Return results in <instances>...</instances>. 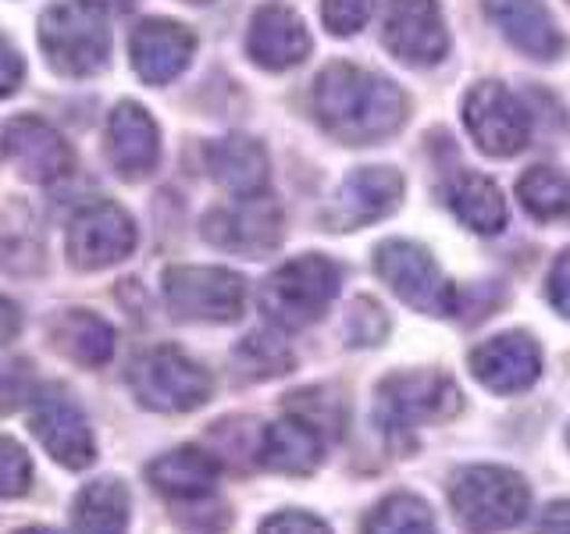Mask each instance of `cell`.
<instances>
[{
	"mask_svg": "<svg viewBox=\"0 0 570 534\" xmlns=\"http://www.w3.org/2000/svg\"><path fill=\"white\" fill-rule=\"evenodd\" d=\"M314 115L332 139L346 147H371L403 129L406 97L379 71L335 61L314 79Z\"/></svg>",
	"mask_w": 570,
	"mask_h": 534,
	"instance_id": "6da1fadb",
	"label": "cell"
},
{
	"mask_svg": "<svg viewBox=\"0 0 570 534\" xmlns=\"http://www.w3.org/2000/svg\"><path fill=\"white\" fill-rule=\"evenodd\" d=\"M450 503L460 527L468 534H499L517 527L528 516V481L499 463H471L453 474Z\"/></svg>",
	"mask_w": 570,
	"mask_h": 534,
	"instance_id": "7a4b0ae2",
	"label": "cell"
},
{
	"mask_svg": "<svg viewBox=\"0 0 570 534\" xmlns=\"http://www.w3.org/2000/svg\"><path fill=\"white\" fill-rule=\"evenodd\" d=\"M338 285H343V267L332 257L303 254L267 275L261 285V310L285 332L307 328L325 317L332 299L338 296Z\"/></svg>",
	"mask_w": 570,
	"mask_h": 534,
	"instance_id": "3957f363",
	"label": "cell"
},
{
	"mask_svg": "<svg viewBox=\"0 0 570 534\" xmlns=\"http://www.w3.org/2000/svg\"><path fill=\"white\" fill-rule=\"evenodd\" d=\"M463 396L442 370H396L379 385L374 417L389 435H410L417 427L442 424L460 414Z\"/></svg>",
	"mask_w": 570,
	"mask_h": 534,
	"instance_id": "277c9868",
	"label": "cell"
},
{
	"mask_svg": "<svg viewBox=\"0 0 570 534\" xmlns=\"http://www.w3.org/2000/svg\"><path fill=\"white\" fill-rule=\"evenodd\" d=\"M129 388L139 406L157 409V414H189L214 396L210 374L178 346H154L139 353L129 367Z\"/></svg>",
	"mask_w": 570,
	"mask_h": 534,
	"instance_id": "5b68a950",
	"label": "cell"
},
{
	"mask_svg": "<svg viewBox=\"0 0 570 534\" xmlns=\"http://www.w3.org/2000/svg\"><path fill=\"white\" fill-rule=\"evenodd\" d=\"M374 271L396 293L406 307L432 317H453L460 314V293L456 285L442 275V267L424 246L410 239H385L374 249Z\"/></svg>",
	"mask_w": 570,
	"mask_h": 534,
	"instance_id": "8992f818",
	"label": "cell"
},
{
	"mask_svg": "<svg viewBox=\"0 0 570 534\" xmlns=\"http://www.w3.org/2000/svg\"><path fill=\"white\" fill-rule=\"evenodd\" d=\"M165 303L178 320H204V325H232L246 307V281L228 267L175 264L160 278Z\"/></svg>",
	"mask_w": 570,
	"mask_h": 534,
	"instance_id": "52a82bcc",
	"label": "cell"
},
{
	"mask_svg": "<svg viewBox=\"0 0 570 534\" xmlns=\"http://www.w3.org/2000/svg\"><path fill=\"white\" fill-rule=\"evenodd\" d=\"M40 47L53 71L71 79L97 76L111 58V36H107L97 11L82 4H53L40 14Z\"/></svg>",
	"mask_w": 570,
	"mask_h": 534,
	"instance_id": "ba28073f",
	"label": "cell"
},
{
	"mask_svg": "<svg viewBox=\"0 0 570 534\" xmlns=\"http://www.w3.org/2000/svg\"><path fill=\"white\" fill-rule=\"evenodd\" d=\"M136 243L139 231L132 214L111 200H97L71 218L65 254L76 271H104V267L132 257Z\"/></svg>",
	"mask_w": 570,
	"mask_h": 534,
	"instance_id": "9c48e42d",
	"label": "cell"
},
{
	"mask_svg": "<svg viewBox=\"0 0 570 534\" xmlns=\"http://www.w3.org/2000/svg\"><path fill=\"white\" fill-rule=\"evenodd\" d=\"M29 427L65 471H86L97 459V442L82 406L58 385H43L29 399Z\"/></svg>",
	"mask_w": 570,
	"mask_h": 534,
	"instance_id": "30bf717a",
	"label": "cell"
},
{
	"mask_svg": "<svg viewBox=\"0 0 570 534\" xmlns=\"http://www.w3.org/2000/svg\"><path fill=\"white\" fill-rule=\"evenodd\" d=\"M463 125L481 154L513 157L531 142V115L503 82H478L463 100Z\"/></svg>",
	"mask_w": 570,
	"mask_h": 534,
	"instance_id": "8fae6325",
	"label": "cell"
},
{
	"mask_svg": "<svg viewBox=\"0 0 570 534\" xmlns=\"http://www.w3.org/2000/svg\"><path fill=\"white\" fill-rule=\"evenodd\" d=\"M200 228L210 246L243 257H261L282 243V207L264 192L236 196L232 204L207 210Z\"/></svg>",
	"mask_w": 570,
	"mask_h": 534,
	"instance_id": "7c38bea8",
	"label": "cell"
},
{
	"mask_svg": "<svg viewBox=\"0 0 570 534\" xmlns=\"http://www.w3.org/2000/svg\"><path fill=\"white\" fill-rule=\"evenodd\" d=\"M382 40L392 58L410 68L439 65L450 53V29L439 0H389Z\"/></svg>",
	"mask_w": 570,
	"mask_h": 534,
	"instance_id": "4fadbf2b",
	"label": "cell"
},
{
	"mask_svg": "<svg viewBox=\"0 0 570 534\" xmlns=\"http://www.w3.org/2000/svg\"><path fill=\"white\" fill-rule=\"evenodd\" d=\"M0 154H4L14 171L29 178V182H61L76 168V154H71V142L53 129L43 118H11L0 132Z\"/></svg>",
	"mask_w": 570,
	"mask_h": 534,
	"instance_id": "5bb4252c",
	"label": "cell"
},
{
	"mask_svg": "<svg viewBox=\"0 0 570 534\" xmlns=\"http://www.w3.org/2000/svg\"><path fill=\"white\" fill-rule=\"evenodd\" d=\"M406 196V178L396 168H356L343 178L335 200L325 214L332 231H356L374 221L389 218L392 210L403 204Z\"/></svg>",
	"mask_w": 570,
	"mask_h": 534,
	"instance_id": "9a60e30c",
	"label": "cell"
},
{
	"mask_svg": "<svg viewBox=\"0 0 570 534\" xmlns=\"http://www.w3.org/2000/svg\"><path fill=\"white\" fill-rule=\"evenodd\" d=\"M468 367L495 396H517L542 378V349L528 332H503L474 346Z\"/></svg>",
	"mask_w": 570,
	"mask_h": 534,
	"instance_id": "2e32d148",
	"label": "cell"
},
{
	"mask_svg": "<svg viewBox=\"0 0 570 534\" xmlns=\"http://www.w3.org/2000/svg\"><path fill=\"white\" fill-rule=\"evenodd\" d=\"M311 32L303 26V18L282 4V0H267L249 18L246 32V53L254 58V65L267 71H285L307 61L311 53Z\"/></svg>",
	"mask_w": 570,
	"mask_h": 534,
	"instance_id": "e0dca14e",
	"label": "cell"
},
{
	"mask_svg": "<svg viewBox=\"0 0 570 534\" xmlns=\"http://www.w3.org/2000/svg\"><path fill=\"white\" fill-rule=\"evenodd\" d=\"M104 154L111 160V168L139 182V178L154 175L157 160H160V132L157 121L142 103L121 100L111 118H107V132H104Z\"/></svg>",
	"mask_w": 570,
	"mask_h": 534,
	"instance_id": "ac0fdd59",
	"label": "cell"
},
{
	"mask_svg": "<svg viewBox=\"0 0 570 534\" xmlns=\"http://www.w3.org/2000/svg\"><path fill=\"white\" fill-rule=\"evenodd\" d=\"M193 53H196V36L183 22L147 18V22H139L132 29L129 58H132L136 76L150 86H165L183 76L193 61Z\"/></svg>",
	"mask_w": 570,
	"mask_h": 534,
	"instance_id": "d6986e66",
	"label": "cell"
},
{
	"mask_svg": "<svg viewBox=\"0 0 570 534\" xmlns=\"http://www.w3.org/2000/svg\"><path fill=\"white\" fill-rule=\"evenodd\" d=\"M485 14L531 61H560L567 53V36L542 0H485Z\"/></svg>",
	"mask_w": 570,
	"mask_h": 534,
	"instance_id": "ffe728a7",
	"label": "cell"
},
{
	"mask_svg": "<svg viewBox=\"0 0 570 534\" xmlns=\"http://www.w3.org/2000/svg\"><path fill=\"white\" fill-rule=\"evenodd\" d=\"M218 456H210L200 445H178V449L147 463V481L171 503H204L218 488Z\"/></svg>",
	"mask_w": 570,
	"mask_h": 534,
	"instance_id": "44dd1931",
	"label": "cell"
},
{
	"mask_svg": "<svg viewBox=\"0 0 570 534\" xmlns=\"http://www.w3.org/2000/svg\"><path fill=\"white\" fill-rule=\"evenodd\" d=\"M325 459V438H321L307 421L285 417L261 427V445H257V463L272 474L285 477H307L321 467Z\"/></svg>",
	"mask_w": 570,
	"mask_h": 534,
	"instance_id": "7402d4cb",
	"label": "cell"
},
{
	"mask_svg": "<svg viewBox=\"0 0 570 534\" xmlns=\"http://www.w3.org/2000/svg\"><path fill=\"white\" fill-rule=\"evenodd\" d=\"M207 175L232 196H257L267 186V154L249 136H225L207 142Z\"/></svg>",
	"mask_w": 570,
	"mask_h": 534,
	"instance_id": "603a6c76",
	"label": "cell"
},
{
	"mask_svg": "<svg viewBox=\"0 0 570 534\" xmlns=\"http://www.w3.org/2000/svg\"><path fill=\"white\" fill-rule=\"evenodd\" d=\"M445 200H450L453 214L468 225L471 231L481 236H495V231L507 228V200L499 186L489 175H481L474 168H460L450 186H445Z\"/></svg>",
	"mask_w": 570,
	"mask_h": 534,
	"instance_id": "cb8c5ba5",
	"label": "cell"
},
{
	"mask_svg": "<svg viewBox=\"0 0 570 534\" xmlns=\"http://www.w3.org/2000/svg\"><path fill=\"white\" fill-rule=\"evenodd\" d=\"M132 495L118 477H97L71 503V531L76 534H129Z\"/></svg>",
	"mask_w": 570,
	"mask_h": 534,
	"instance_id": "d4e9b609",
	"label": "cell"
},
{
	"mask_svg": "<svg viewBox=\"0 0 570 534\" xmlns=\"http://www.w3.org/2000/svg\"><path fill=\"white\" fill-rule=\"evenodd\" d=\"M50 343L82 367H104L115 356L118 332L94 310H65L50 325Z\"/></svg>",
	"mask_w": 570,
	"mask_h": 534,
	"instance_id": "484cf974",
	"label": "cell"
},
{
	"mask_svg": "<svg viewBox=\"0 0 570 534\" xmlns=\"http://www.w3.org/2000/svg\"><path fill=\"white\" fill-rule=\"evenodd\" d=\"M517 196L534 221H570V175L549 165H534L517 178Z\"/></svg>",
	"mask_w": 570,
	"mask_h": 534,
	"instance_id": "4316f807",
	"label": "cell"
},
{
	"mask_svg": "<svg viewBox=\"0 0 570 534\" xmlns=\"http://www.w3.org/2000/svg\"><path fill=\"white\" fill-rule=\"evenodd\" d=\"M364 534H439L435 513L414 492H392L364 516Z\"/></svg>",
	"mask_w": 570,
	"mask_h": 534,
	"instance_id": "83f0119b",
	"label": "cell"
},
{
	"mask_svg": "<svg viewBox=\"0 0 570 534\" xmlns=\"http://www.w3.org/2000/svg\"><path fill=\"white\" fill-rule=\"evenodd\" d=\"M236 364L249 382H264V378H278L293 367V353L282 343V335L275 332H254L246 335L239 349H236Z\"/></svg>",
	"mask_w": 570,
	"mask_h": 534,
	"instance_id": "f1b7e54d",
	"label": "cell"
},
{
	"mask_svg": "<svg viewBox=\"0 0 570 534\" xmlns=\"http://www.w3.org/2000/svg\"><path fill=\"white\" fill-rule=\"evenodd\" d=\"M285 406H289L293 417L307 421L321 438L338 435V432H343V424H346V403L338 399L332 388H321V385L296 392V396H289V403H285Z\"/></svg>",
	"mask_w": 570,
	"mask_h": 534,
	"instance_id": "f546056e",
	"label": "cell"
},
{
	"mask_svg": "<svg viewBox=\"0 0 570 534\" xmlns=\"http://www.w3.org/2000/svg\"><path fill=\"white\" fill-rule=\"evenodd\" d=\"M389 335V314L371 296L353 299L346 317V338L353 346H382Z\"/></svg>",
	"mask_w": 570,
	"mask_h": 534,
	"instance_id": "4dcf8cb0",
	"label": "cell"
},
{
	"mask_svg": "<svg viewBox=\"0 0 570 534\" xmlns=\"http://www.w3.org/2000/svg\"><path fill=\"white\" fill-rule=\"evenodd\" d=\"M32 488V459L11 435H0V498H18Z\"/></svg>",
	"mask_w": 570,
	"mask_h": 534,
	"instance_id": "1f68e13d",
	"label": "cell"
},
{
	"mask_svg": "<svg viewBox=\"0 0 570 534\" xmlns=\"http://www.w3.org/2000/svg\"><path fill=\"white\" fill-rule=\"evenodd\" d=\"M374 14V0H321V22L332 36H356Z\"/></svg>",
	"mask_w": 570,
	"mask_h": 534,
	"instance_id": "d6a6232c",
	"label": "cell"
},
{
	"mask_svg": "<svg viewBox=\"0 0 570 534\" xmlns=\"http://www.w3.org/2000/svg\"><path fill=\"white\" fill-rule=\"evenodd\" d=\"M261 534H332V527L307 510H282L267 516L261 524Z\"/></svg>",
	"mask_w": 570,
	"mask_h": 534,
	"instance_id": "836d02e7",
	"label": "cell"
},
{
	"mask_svg": "<svg viewBox=\"0 0 570 534\" xmlns=\"http://www.w3.org/2000/svg\"><path fill=\"white\" fill-rule=\"evenodd\" d=\"M32 399L29 374L22 364H0V417L14 414Z\"/></svg>",
	"mask_w": 570,
	"mask_h": 534,
	"instance_id": "e575fe53",
	"label": "cell"
},
{
	"mask_svg": "<svg viewBox=\"0 0 570 534\" xmlns=\"http://www.w3.org/2000/svg\"><path fill=\"white\" fill-rule=\"evenodd\" d=\"M546 296L552 303V310L570 317V249H563V254L557 257V264H552Z\"/></svg>",
	"mask_w": 570,
	"mask_h": 534,
	"instance_id": "d590c367",
	"label": "cell"
},
{
	"mask_svg": "<svg viewBox=\"0 0 570 534\" xmlns=\"http://www.w3.org/2000/svg\"><path fill=\"white\" fill-rule=\"evenodd\" d=\"M26 79V61L22 53H18L4 36H0V100L11 97L18 86Z\"/></svg>",
	"mask_w": 570,
	"mask_h": 534,
	"instance_id": "8d00e7d4",
	"label": "cell"
},
{
	"mask_svg": "<svg viewBox=\"0 0 570 534\" xmlns=\"http://www.w3.org/2000/svg\"><path fill=\"white\" fill-rule=\"evenodd\" d=\"M531 534H570V498L549 503L539 516H534Z\"/></svg>",
	"mask_w": 570,
	"mask_h": 534,
	"instance_id": "74e56055",
	"label": "cell"
},
{
	"mask_svg": "<svg viewBox=\"0 0 570 534\" xmlns=\"http://www.w3.org/2000/svg\"><path fill=\"white\" fill-rule=\"evenodd\" d=\"M22 332V310L8 296H0V346H11Z\"/></svg>",
	"mask_w": 570,
	"mask_h": 534,
	"instance_id": "f35d334b",
	"label": "cell"
},
{
	"mask_svg": "<svg viewBox=\"0 0 570 534\" xmlns=\"http://www.w3.org/2000/svg\"><path fill=\"white\" fill-rule=\"evenodd\" d=\"M79 4L97 14H125V11H132L136 0H79Z\"/></svg>",
	"mask_w": 570,
	"mask_h": 534,
	"instance_id": "ab89813d",
	"label": "cell"
},
{
	"mask_svg": "<svg viewBox=\"0 0 570 534\" xmlns=\"http://www.w3.org/2000/svg\"><path fill=\"white\" fill-rule=\"evenodd\" d=\"M14 534H58L53 527H22V531H14Z\"/></svg>",
	"mask_w": 570,
	"mask_h": 534,
	"instance_id": "60d3db41",
	"label": "cell"
},
{
	"mask_svg": "<svg viewBox=\"0 0 570 534\" xmlns=\"http://www.w3.org/2000/svg\"><path fill=\"white\" fill-rule=\"evenodd\" d=\"M186 4H210V0H186Z\"/></svg>",
	"mask_w": 570,
	"mask_h": 534,
	"instance_id": "b9f144b4",
	"label": "cell"
},
{
	"mask_svg": "<svg viewBox=\"0 0 570 534\" xmlns=\"http://www.w3.org/2000/svg\"><path fill=\"white\" fill-rule=\"evenodd\" d=\"M567 445H570V427H567Z\"/></svg>",
	"mask_w": 570,
	"mask_h": 534,
	"instance_id": "7bdbcfd3",
	"label": "cell"
}]
</instances>
